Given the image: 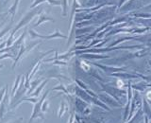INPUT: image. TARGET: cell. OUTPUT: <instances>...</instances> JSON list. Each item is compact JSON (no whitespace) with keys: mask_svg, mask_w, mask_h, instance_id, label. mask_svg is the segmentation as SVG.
<instances>
[{"mask_svg":"<svg viewBox=\"0 0 151 123\" xmlns=\"http://www.w3.org/2000/svg\"><path fill=\"white\" fill-rule=\"evenodd\" d=\"M21 78H22V76H21V75H18L17 77H16V80H15V82H14L13 87H12V97H13L14 95H15V93H16V91H17V89H18L19 82H20V80H21Z\"/></svg>","mask_w":151,"mask_h":123,"instance_id":"52a82bcc","label":"cell"},{"mask_svg":"<svg viewBox=\"0 0 151 123\" xmlns=\"http://www.w3.org/2000/svg\"><path fill=\"white\" fill-rule=\"evenodd\" d=\"M21 121H22V117H20V118H19V120H18V121L16 120V121H14V122H12V123H20Z\"/></svg>","mask_w":151,"mask_h":123,"instance_id":"2e32d148","label":"cell"},{"mask_svg":"<svg viewBox=\"0 0 151 123\" xmlns=\"http://www.w3.org/2000/svg\"><path fill=\"white\" fill-rule=\"evenodd\" d=\"M6 89H7V85H6V87L3 88L1 91H0V103L3 101V97L5 96V93H6Z\"/></svg>","mask_w":151,"mask_h":123,"instance_id":"7c38bea8","label":"cell"},{"mask_svg":"<svg viewBox=\"0 0 151 123\" xmlns=\"http://www.w3.org/2000/svg\"><path fill=\"white\" fill-rule=\"evenodd\" d=\"M5 58H11L12 60L15 61V58L12 55V54H9V53H7V54H5V55H2L1 57H0V60H2V59H5Z\"/></svg>","mask_w":151,"mask_h":123,"instance_id":"4fadbf2b","label":"cell"},{"mask_svg":"<svg viewBox=\"0 0 151 123\" xmlns=\"http://www.w3.org/2000/svg\"><path fill=\"white\" fill-rule=\"evenodd\" d=\"M3 68V64H0V69H2Z\"/></svg>","mask_w":151,"mask_h":123,"instance_id":"e0dca14e","label":"cell"},{"mask_svg":"<svg viewBox=\"0 0 151 123\" xmlns=\"http://www.w3.org/2000/svg\"><path fill=\"white\" fill-rule=\"evenodd\" d=\"M63 104L60 105V109L59 110V117H61V116L63 115V113H64V109H63V106H64V102H61Z\"/></svg>","mask_w":151,"mask_h":123,"instance_id":"5bb4252c","label":"cell"},{"mask_svg":"<svg viewBox=\"0 0 151 123\" xmlns=\"http://www.w3.org/2000/svg\"><path fill=\"white\" fill-rule=\"evenodd\" d=\"M9 30H11V26H9V27H7L6 28H4V30L1 31V32H0V38H2L5 34H6V33Z\"/></svg>","mask_w":151,"mask_h":123,"instance_id":"8fae6325","label":"cell"},{"mask_svg":"<svg viewBox=\"0 0 151 123\" xmlns=\"http://www.w3.org/2000/svg\"><path fill=\"white\" fill-rule=\"evenodd\" d=\"M46 82H47V80H45L44 82H42L39 87H37V89L35 90V92L33 93V94H30V95H32V97H34V98H37L38 96H39V94L41 93V91L42 90V88L45 87V85L46 84Z\"/></svg>","mask_w":151,"mask_h":123,"instance_id":"ba28073f","label":"cell"},{"mask_svg":"<svg viewBox=\"0 0 151 123\" xmlns=\"http://www.w3.org/2000/svg\"><path fill=\"white\" fill-rule=\"evenodd\" d=\"M45 21H52V22H54V20L51 17H47L46 15H45V14H42V15L40 16V18H39V20H38V22L34 25V27H38L39 25H41L42 23H44Z\"/></svg>","mask_w":151,"mask_h":123,"instance_id":"8992f818","label":"cell"},{"mask_svg":"<svg viewBox=\"0 0 151 123\" xmlns=\"http://www.w3.org/2000/svg\"><path fill=\"white\" fill-rule=\"evenodd\" d=\"M26 91H27V88L25 87V80L23 79L22 82H21L20 86L18 87L15 95H14V96L12 97V101H11V106H12L13 104H15L18 99H20L24 96V95H25Z\"/></svg>","mask_w":151,"mask_h":123,"instance_id":"3957f363","label":"cell"},{"mask_svg":"<svg viewBox=\"0 0 151 123\" xmlns=\"http://www.w3.org/2000/svg\"><path fill=\"white\" fill-rule=\"evenodd\" d=\"M48 93H49V91H46L44 95H42V97L40 101L37 103H35L34 109H33V113H32V115L29 118V123H31V121L37 117H40V118H42V119H45V118L44 114H42V102L45 101V98H46L47 95H48Z\"/></svg>","mask_w":151,"mask_h":123,"instance_id":"6da1fadb","label":"cell"},{"mask_svg":"<svg viewBox=\"0 0 151 123\" xmlns=\"http://www.w3.org/2000/svg\"><path fill=\"white\" fill-rule=\"evenodd\" d=\"M9 108H11V102H9V90H8V85H7V89H6V93H5L4 98L1 101V103H0V123H2L5 114L8 111H9Z\"/></svg>","mask_w":151,"mask_h":123,"instance_id":"7a4b0ae2","label":"cell"},{"mask_svg":"<svg viewBox=\"0 0 151 123\" xmlns=\"http://www.w3.org/2000/svg\"><path fill=\"white\" fill-rule=\"evenodd\" d=\"M7 46V42H4L3 44H1V45H0V49H1V48H3V47H4V46Z\"/></svg>","mask_w":151,"mask_h":123,"instance_id":"9a60e30c","label":"cell"},{"mask_svg":"<svg viewBox=\"0 0 151 123\" xmlns=\"http://www.w3.org/2000/svg\"><path fill=\"white\" fill-rule=\"evenodd\" d=\"M28 32H29V34H30L31 38H41V39H52V38H56V37L65 38V36H64V35L60 34L59 30H57V31H56V33H54V34H51V35H48V36L38 34V33H37V32H35L33 30H28Z\"/></svg>","mask_w":151,"mask_h":123,"instance_id":"277c9868","label":"cell"},{"mask_svg":"<svg viewBox=\"0 0 151 123\" xmlns=\"http://www.w3.org/2000/svg\"><path fill=\"white\" fill-rule=\"evenodd\" d=\"M19 1H20V0H15V2H14V4H13V6L9 9V12L12 14V22L13 21L14 16H15V13H16V11H17V7H18Z\"/></svg>","mask_w":151,"mask_h":123,"instance_id":"5b68a950","label":"cell"},{"mask_svg":"<svg viewBox=\"0 0 151 123\" xmlns=\"http://www.w3.org/2000/svg\"><path fill=\"white\" fill-rule=\"evenodd\" d=\"M41 82V80H34V82H33L32 83H31V85H30V88H29V90H28L27 91V96H29V95L31 94V92L33 91V90H34L35 88H36V86L38 84H39Z\"/></svg>","mask_w":151,"mask_h":123,"instance_id":"9c48e42d","label":"cell"},{"mask_svg":"<svg viewBox=\"0 0 151 123\" xmlns=\"http://www.w3.org/2000/svg\"><path fill=\"white\" fill-rule=\"evenodd\" d=\"M47 109H48V101H45L42 105V112H46Z\"/></svg>","mask_w":151,"mask_h":123,"instance_id":"30bf717a","label":"cell"}]
</instances>
